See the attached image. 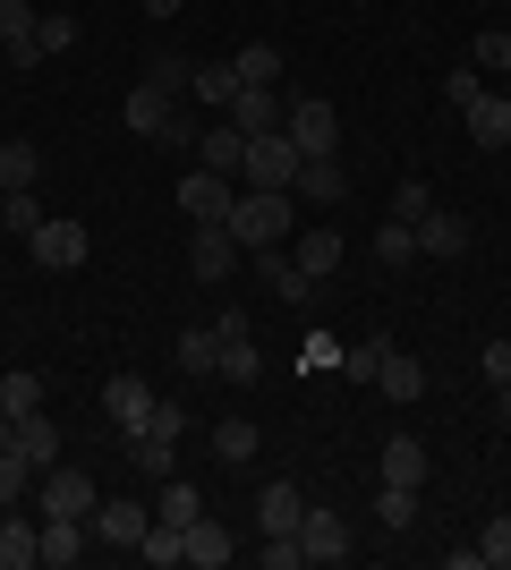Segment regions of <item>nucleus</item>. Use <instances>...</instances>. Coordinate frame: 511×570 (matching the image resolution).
Returning <instances> with one entry per match:
<instances>
[{"mask_svg": "<svg viewBox=\"0 0 511 570\" xmlns=\"http://www.w3.org/2000/svg\"><path fill=\"white\" fill-rule=\"evenodd\" d=\"M291 230H298V196L291 188H247L239 205H230V238H239V247H282Z\"/></svg>", "mask_w": 511, "mask_h": 570, "instance_id": "1", "label": "nucleus"}, {"mask_svg": "<svg viewBox=\"0 0 511 570\" xmlns=\"http://www.w3.org/2000/svg\"><path fill=\"white\" fill-rule=\"evenodd\" d=\"M282 137H291L298 154H307V163H324V154L341 145V111H333L324 95H298L291 111H282Z\"/></svg>", "mask_w": 511, "mask_h": 570, "instance_id": "2", "label": "nucleus"}, {"mask_svg": "<svg viewBox=\"0 0 511 570\" xmlns=\"http://www.w3.org/2000/svg\"><path fill=\"white\" fill-rule=\"evenodd\" d=\"M26 247H35V264H43V273H77V264L95 256V230H86V222H69V214H43V230L26 238Z\"/></svg>", "mask_w": 511, "mask_h": 570, "instance_id": "3", "label": "nucleus"}, {"mask_svg": "<svg viewBox=\"0 0 511 570\" xmlns=\"http://www.w3.org/2000/svg\"><path fill=\"white\" fill-rule=\"evenodd\" d=\"M298 163H307V154H298V145L282 137V128H273V137H247L239 179H247V188H291V179H298Z\"/></svg>", "mask_w": 511, "mask_h": 570, "instance_id": "4", "label": "nucleus"}, {"mask_svg": "<svg viewBox=\"0 0 511 570\" xmlns=\"http://www.w3.org/2000/svg\"><path fill=\"white\" fill-rule=\"evenodd\" d=\"M230 205H239V188H230L222 170H188V179H179V214H188V230L230 222Z\"/></svg>", "mask_w": 511, "mask_h": 570, "instance_id": "5", "label": "nucleus"}, {"mask_svg": "<svg viewBox=\"0 0 511 570\" xmlns=\"http://www.w3.org/2000/svg\"><path fill=\"white\" fill-rule=\"evenodd\" d=\"M247 247L230 238V222H205V230H188V282H230V264H239Z\"/></svg>", "mask_w": 511, "mask_h": 570, "instance_id": "6", "label": "nucleus"}, {"mask_svg": "<svg viewBox=\"0 0 511 570\" xmlns=\"http://www.w3.org/2000/svg\"><path fill=\"white\" fill-rule=\"evenodd\" d=\"M95 546H146V528H154V511L146 502H128V494H111V502H95Z\"/></svg>", "mask_w": 511, "mask_h": 570, "instance_id": "7", "label": "nucleus"}, {"mask_svg": "<svg viewBox=\"0 0 511 570\" xmlns=\"http://www.w3.org/2000/svg\"><path fill=\"white\" fill-rule=\"evenodd\" d=\"M247 256H256V273H265V289L282 298V307H307V298H316V282L298 273V256H291V247H247Z\"/></svg>", "mask_w": 511, "mask_h": 570, "instance_id": "8", "label": "nucleus"}, {"mask_svg": "<svg viewBox=\"0 0 511 570\" xmlns=\"http://www.w3.org/2000/svg\"><path fill=\"white\" fill-rule=\"evenodd\" d=\"M282 111H291V102L273 95V86H239V95H230V128H239V137H273V128H282Z\"/></svg>", "mask_w": 511, "mask_h": 570, "instance_id": "9", "label": "nucleus"}, {"mask_svg": "<svg viewBox=\"0 0 511 570\" xmlns=\"http://www.w3.org/2000/svg\"><path fill=\"white\" fill-rule=\"evenodd\" d=\"M95 476H77V469H43V511H60V520H95Z\"/></svg>", "mask_w": 511, "mask_h": 570, "instance_id": "10", "label": "nucleus"}, {"mask_svg": "<svg viewBox=\"0 0 511 570\" xmlns=\"http://www.w3.org/2000/svg\"><path fill=\"white\" fill-rule=\"evenodd\" d=\"M102 409H111V426H120V434H137V426H146V409H154V383L120 366V375L102 383Z\"/></svg>", "mask_w": 511, "mask_h": 570, "instance_id": "11", "label": "nucleus"}, {"mask_svg": "<svg viewBox=\"0 0 511 570\" xmlns=\"http://www.w3.org/2000/svg\"><path fill=\"white\" fill-rule=\"evenodd\" d=\"M298 520H307V494H298L291 476H273L265 494H256V528L265 537H298Z\"/></svg>", "mask_w": 511, "mask_h": 570, "instance_id": "12", "label": "nucleus"}, {"mask_svg": "<svg viewBox=\"0 0 511 570\" xmlns=\"http://www.w3.org/2000/svg\"><path fill=\"white\" fill-rule=\"evenodd\" d=\"M298 553L307 562H350V520L341 511H307L298 520Z\"/></svg>", "mask_w": 511, "mask_h": 570, "instance_id": "13", "label": "nucleus"}, {"mask_svg": "<svg viewBox=\"0 0 511 570\" xmlns=\"http://www.w3.org/2000/svg\"><path fill=\"white\" fill-rule=\"evenodd\" d=\"M461 128H469V145H478V154H503V145H511V102H503V95H478V102L461 111Z\"/></svg>", "mask_w": 511, "mask_h": 570, "instance_id": "14", "label": "nucleus"}, {"mask_svg": "<svg viewBox=\"0 0 511 570\" xmlns=\"http://www.w3.org/2000/svg\"><path fill=\"white\" fill-rule=\"evenodd\" d=\"M239 163H247V137L230 128V119L196 128V170H222V179H239Z\"/></svg>", "mask_w": 511, "mask_h": 570, "instance_id": "15", "label": "nucleus"}, {"mask_svg": "<svg viewBox=\"0 0 511 570\" xmlns=\"http://www.w3.org/2000/svg\"><path fill=\"white\" fill-rule=\"evenodd\" d=\"M375 392L384 401H426V357H410V350H384V375H375Z\"/></svg>", "mask_w": 511, "mask_h": 570, "instance_id": "16", "label": "nucleus"}, {"mask_svg": "<svg viewBox=\"0 0 511 570\" xmlns=\"http://www.w3.org/2000/svg\"><path fill=\"white\" fill-rule=\"evenodd\" d=\"M86 546H95V528H86V520H60V511H43V562H51V570L86 562Z\"/></svg>", "mask_w": 511, "mask_h": 570, "instance_id": "17", "label": "nucleus"}, {"mask_svg": "<svg viewBox=\"0 0 511 570\" xmlns=\"http://www.w3.org/2000/svg\"><path fill=\"white\" fill-rule=\"evenodd\" d=\"M291 196H298V205H341V196H350V170H341L333 154H324V163H298Z\"/></svg>", "mask_w": 511, "mask_h": 570, "instance_id": "18", "label": "nucleus"}, {"mask_svg": "<svg viewBox=\"0 0 511 570\" xmlns=\"http://www.w3.org/2000/svg\"><path fill=\"white\" fill-rule=\"evenodd\" d=\"M120 119H128V128H137V137H154V145H163V128H170V119H179V102H170L163 86H137V95L120 102Z\"/></svg>", "mask_w": 511, "mask_h": 570, "instance_id": "19", "label": "nucleus"}, {"mask_svg": "<svg viewBox=\"0 0 511 570\" xmlns=\"http://www.w3.org/2000/svg\"><path fill=\"white\" fill-rule=\"evenodd\" d=\"M410 230H417V256H435V264L469 247V222H461V214H443V205H435L426 222H410Z\"/></svg>", "mask_w": 511, "mask_h": 570, "instance_id": "20", "label": "nucleus"}, {"mask_svg": "<svg viewBox=\"0 0 511 570\" xmlns=\"http://www.w3.org/2000/svg\"><path fill=\"white\" fill-rule=\"evenodd\" d=\"M43 562V528H26L18 511H0V570H35Z\"/></svg>", "mask_w": 511, "mask_h": 570, "instance_id": "21", "label": "nucleus"}, {"mask_svg": "<svg viewBox=\"0 0 511 570\" xmlns=\"http://www.w3.org/2000/svg\"><path fill=\"white\" fill-rule=\"evenodd\" d=\"M426 469H435V460H426L417 434H392L384 443V485H426Z\"/></svg>", "mask_w": 511, "mask_h": 570, "instance_id": "22", "label": "nucleus"}, {"mask_svg": "<svg viewBox=\"0 0 511 570\" xmlns=\"http://www.w3.org/2000/svg\"><path fill=\"white\" fill-rule=\"evenodd\" d=\"M230 553H239V537H230L222 520H188V562L196 570H222Z\"/></svg>", "mask_w": 511, "mask_h": 570, "instance_id": "23", "label": "nucleus"}, {"mask_svg": "<svg viewBox=\"0 0 511 570\" xmlns=\"http://www.w3.org/2000/svg\"><path fill=\"white\" fill-rule=\"evenodd\" d=\"M18 452L35 460V469H60V426H51L43 409H26V417H18Z\"/></svg>", "mask_w": 511, "mask_h": 570, "instance_id": "24", "label": "nucleus"}, {"mask_svg": "<svg viewBox=\"0 0 511 570\" xmlns=\"http://www.w3.org/2000/svg\"><path fill=\"white\" fill-rule=\"evenodd\" d=\"M128 443V469L137 476H154V485H163L170 469H179V443H163V434H120Z\"/></svg>", "mask_w": 511, "mask_h": 570, "instance_id": "25", "label": "nucleus"}, {"mask_svg": "<svg viewBox=\"0 0 511 570\" xmlns=\"http://www.w3.org/2000/svg\"><path fill=\"white\" fill-rule=\"evenodd\" d=\"M154 520H170V528L205 520V502H196V485H188V476H163V485H154Z\"/></svg>", "mask_w": 511, "mask_h": 570, "instance_id": "26", "label": "nucleus"}, {"mask_svg": "<svg viewBox=\"0 0 511 570\" xmlns=\"http://www.w3.org/2000/svg\"><path fill=\"white\" fill-rule=\"evenodd\" d=\"M214 460L222 469H247V460H256V417H222L214 426Z\"/></svg>", "mask_w": 511, "mask_h": 570, "instance_id": "27", "label": "nucleus"}, {"mask_svg": "<svg viewBox=\"0 0 511 570\" xmlns=\"http://www.w3.org/2000/svg\"><path fill=\"white\" fill-rule=\"evenodd\" d=\"M26 409H43V375H26V366H9V375H0V417L18 426Z\"/></svg>", "mask_w": 511, "mask_h": 570, "instance_id": "28", "label": "nucleus"}, {"mask_svg": "<svg viewBox=\"0 0 511 570\" xmlns=\"http://www.w3.org/2000/svg\"><path fill=\"white\" fill-rule=\"evenodd\" d=\"M137 553H146L154 570H179V562H188V528H170V520H154V528H146V546H137Z\"/></svg>", "mask_w": 511, "mask_h": 570, "instance_id": "29", "label": "nucleus"}, {"mask_svg": "<svg viewBox=\"0 0 511 570\" xmlns=\"http://www.w3.org/2000/svg\"><path fill=\"white\" fill-rule=\"evenodd\" d=\"M35 170H43V154H35L26 137H9V145H0V188H9V196H18V188H35Z\"/></svg>", "mask_w": 511, "mask_h": 570, "instance_id": "30", "label": "nucleus"}, {"mask_svg": "<svg viewBox=\"0 0 511 570\" xmlns=\"http://www.w3.org/2000/svg\"><path fill=\"white\" fill-rule=\"evenodd\" d=\"M146 86H163V95L179 102V95L196 86V60H179V51H154V60H146Z\"/></svg>", "mask_w": 511, "mask_h": 570, "instance_id": "31", "label": "nucleus"}, {"mask_svg": "<svg viewBox=\"0 0 511 570\" xmlns=\"http://www.w3.org/2000/svg\"><path fill=\"white\" fill-rule=\"evenodd\" d=\"M291 256H298V273H307V282H324V273L341 264V238H333V230H307V238L291 247Z\"/></svg>", "mask_w": 511, "mask_h": 570, "instance_id": "32", "label": "nucleus"}, {"mask_svg": "<svg viewBox=\"0 0 511 570\" xmlns=\"http://www.w3.org/2000/svg\"><path fill=\"white\" fill-rule=\"evenodd\" d=\"M179 366H188L196 383H205V375H214V366H222V341H214V324H205V333H196V324H188V333H179Z\"/></svg>", "mask_w": 511, "mask_h": 570, "instance_id": "33", "label": "nucleus"}, {"mask_svg": "<svg viewBox=\"0 0 511 570\" xmlns=\"http://www.w3.org/2000/svg\"><path fill=\"white\" fill-rule=\"evenodd\" d=\"M35 476H43V469H35V460H26L18 443H9V452H0V511H18V494L35 485Z\"/></svg>", "mask_w": 511, "mask_h": 570, "instance_id": "34", "label": "nucleus"}, {"mask_svg": "<svg viewBox=\"0 0 511 570\" xmlns=\"http://www.w3.org/2000/svg\"><path fill=\"white\" fill-rule=\"evenodd\" d=\"M375 256H384V273L417 264V230H410V222H384V230H375Z\"/></svg>", "mask_w": 511, "mask_h": 570, "instance_id": "35", "label": "nucleus"}, {"mask_svg": "<svg viewBox=\"0 0 511 570\" xmlns=\"http://www.w3.org/2000/svg\"><path fill=\"white\" fill-rule=\"evenodd\" d=\"M222 383H256L265 375V357H256V341H222V366H214Z\"/></svg>", "mask_w": 511, "mask_h": 570, "instance_id": "36", "label": "nucleus"}, {"mask_svg": "<svg viewBox=\"0 0 511 570\" xmlns=\"http://www.w3.org/2000/svg\"><path fill=\"white\" fill-rule=\"evenodd\" d=\"M230 69H239V86H273V77H282V51H273V43H247Z\"/></svg>", "mask_w": 511, "mask_h": 570, "instance_id": "37", "label": "nucleus"}, {"mask_svg": "<svg viewBox=\"0 0 511 570\" xmlns=\"http://www.w3.org/2000/svg\"><path fill=\"white\" fill-rule=\"evenodd\" d=\"M375 511H384L392 537H401V528H417V485H384V494H375Z\"/></svg>", "mask_w": 511, "mask_h": 570, "instance_id": "38", "label": "nucleus"}, {"mask_svg": "<svg viewBox=\"0 0 511 570\" xmlns=\"http://www.w3.org/2000/svg\"><path fill=\"white\" fill-rule=\"evenodd\" d=\"M478 562H487V570H511V520H503V511L478 528Z\"/></svg>", "mask_w": 511, "mask_h": 570, "instance_id": "39", "label": "nucleus"}, {"mask_svg": "<svg viewBox=\"0 0 511 570\" xmlns=\"http://www.w3.org/2000/svg\"><path fill=\"white\" fill-rule=\"evenodd\" d=\"M196 95L214 102V111H230V95H239V69H230V60H214V69H196Z\"/></svg>", "mask_w": 511, "mask_h": 570, "instance_id": "40", "label": "nucleus"}, {"mask_svg": "<svg viewBox=\"0 0 511 570\" xmlns=\"http://www.w3.org/2000/svg\"><path fill=\"white\" fill-rule=\"evenodd\" d=\"M435 214V188H426V179H401V188H392V222H426Z\"/></svg>", "mask_w": 511, "mask_h": 570, "instance_id": "41", "label": "nucleus"}, {"mask_svg": "<svg viewBox=\"0 0 511 570\" xmlns=\"http://www.w3.org/2000/svg\"><path fill=\"white\" fill-rule=\"evenodd\" d=\"M384 350H392V341H358V350H341V375H350V383H375V375H384Z\"/></svg>", "mask_w": 511, "mask_h": 570, "instance_id": "42", "label": "nucleus"}, {"mask_svg": "<svg viewBox=\"0 0 511 570\" xmlns=\"http://www.w3.org/2000/svg\"><path fill=\"white\" fill-rule=\"evenodd\" d=\"M0 222H9L18 238H35V230H43V196H35V188H18L9 205H0Z\"/></svg>", "mask_w": 511, "mask_h": 570, "instance_id": "43", "label": "nucleus"}, {"mask_svg": "<svg viewBox=\"0 0 511 570\" xmlns=\"http://www.w3.org/2000/svg\"><path fill=\"white\" fill-rule=\"evenodd\" d=\"M137 434H163V443H179V434H188V401H154Z\"/></svg>", "mask_w": 511, "mask_h": 570, "instance_id": "44", "label": "nucleus"}, {"mask_svg": "<svg viewBox=\"0 0 511 570\" xmlns=\"http://www.w3.org/2000/svg\"><path fill=\"white\" fill-rule=\"evenodd\" d=\"M469 69H511V35L503 26H487V35L469 43Z\"/></svg>", "mask_w": 511, "mask_h": 570, "instance_id": "45", "label": "nucleus"}, {"mask_svg": "<svg viewBox=\"0 0 511 570\" xmlns=\"http://www.w3.org/2000/svg\"><path fill=\"white\" fill-rule=\"evenodd\" d=\"M35 18H43L35 0H0V43H26V35H35Z\"/></svg>", "mask_w": 511, "mask_h": 570, "instance_id": "46", "label": "nucleus"}, {"mask_svg": "<svg viewBox=\"0 0 511 570\" xmlns=\"http://www.w3.org/2000/svg\"><path fill=\"white\" fill-rule=\"evenodd\" d=\"M35 43H43V51H69V43H77V18H69V9H51V18H35Z\"/></svg>", "mask_w": 511, "mask_h": 570, "instance_id": "47", "label": "nucleus"}, {"mask_svg": "<svg viewBox=\"0 0 511 570\" xmlns=\"http://www.w3.org/2000/svg\"><path fill=\"white\" fill-rule=\"evenodd\" d=\"M478 95H487V77H478V69H452V77H443V102H452V111H469Z\"/></svg>", "mask_w": 511, "mask_h": 570, "instance_id": "48", "label": "nucleus"}, {"mask_svg": "<svg viewBox=\"0 0 511 570\" xmlns=\"http://www.w3.org/2000/svg\"><path fill=\"white\" fill-rule=\"evenodd\" d=\"M256 562H265V570H298L307 553H298V537H265V546H256Z\"/></svg>", "mask_w": 511, "mask_h": 570, "instance_id": "49", "label": "nucleus"}, {"mask_svg": "<svg viewBox=\"0 0 511 570\" xmlns=\"http://www.w3.org/2000/svg\"><path fill=\"white\" fill-rule=\"evenodd\" d=\"M478 366H487V383H511V341H487V350H478Z\"/></svg>", "mask_w": 511, "mask_h": 570, "instance_id": "50", "label": "nucleus"}, {"mask_svg": "<svg viewBox=\"0 0 511 570\" xmlns=\"http://www.w3.org/2000/svg\"><path fill=\"white\" fill-rule=\"evenodd\" d=\"M214 341H247V307H222L214 315Z\"/></svg>", "mask_w": 511, "mask_h": 570, "instance_id": "51", "label": "nucleus"}, {"mask_svg": "<svg viewBox=\"0 0 511 570\" xmlns=\"http://www.w3.org/2000/svg\"><path fill=\"white\" fill-rule=\"evenodd\" d=\"M494 426L511 434V383H494Z\"/></svg>", "mask_w": 511, "mask_h": 570, "instance_id": "52", "label": "nucleus"}, {"mask_svg": "<svg viewBox=\"0 0 511 570\" xmlns=\"http://www.w3.org/2000/svg\"><path fill=\"white\" fill-rule=\"evenodd\" d=\"M9 443H18V426H9V417H0V452H9Z\"/></svg>", "mask_w": 511, "mask_h": 570, "instance_id": "53", "label": "nucleus"}, {"mask_svg": "<svg viewBox=\"0 0 511 570\" xmlns=\"http://www.w3.org/2000/svg\"><path fill=\"white\" fill-rule=\"evenodd\" d=\"M146 9H154V18H170V9H179V0H146Z\"/></svg>", "mask_w": 511, "mask_h": 570, "instance_id": "54", "label": "nucleus"}, {"mask_svg": "<svg viewBox=\"0 0 511 570\" xmlns=\"http://www.w3.org/2000/svg\"><path fill=\"white\" fill-rule=\"evenodd\" d=\"M503 102H511V69H503Z\"/></svg>", "mask_w": 511, "mask_h": 570, "instance_id": "55", "label": "nucleus"}, {"mask_svg": "<svg viewBox=\"0 0 511 570\" xmlns=\"http://www.w3.org/2000/svg\"><path fill=\"white\" fill-rule=\"evenodd\" d=\"M0 205H9V188H0Z\"/></svg>", "mask_w": 511, "mask_h": 570, "instance_id": "56", "label": "nucleus"}, {"mask_svg": "<svg viewBox=\"0 0 511 570\" xmlns=\"http://www.w3.org/2000/svg\"><path fill=\"white\" fill-rule=\"evenodd\" d=\"M503 222H511V214H503Z\"/></svg>", "mask_w": 511, "mask_h": 570, "instance_id": "57", "label": "nucleus"}]
</instances>
